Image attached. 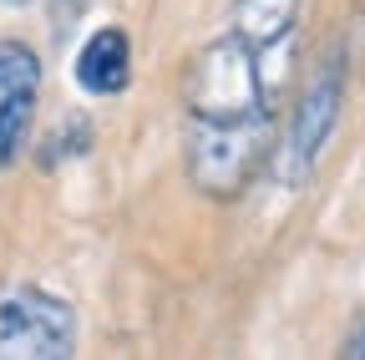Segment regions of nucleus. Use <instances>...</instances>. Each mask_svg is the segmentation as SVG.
<instances>
[{
	"label": "nucleus",
	"mask_w": 365,
	"mask_h": 360,
	"mask_svg": "<svg viewBox=\"0 0 365 360\" xmlns=\"http://www.w3.org/2000/svg\"><path fill=\"white\" fill-rule=\"evenodd\" d=\"M71 76L86 97L112 102L132 86V36L122 26H97L71 56Z\"/></svg>",
	"instance_id": "39448f33"
},
{
	"label": "nucleus",
	"mask_w": 365,
	"mask_h": 360,
	"mask_svg": "<svg viewBox=\"0 0 365 360\" xmlns=\"http://www.w3.org/2000/svg\"><path fill=\"white\" fill-rule=\"evenodd\" d=\"M41 51L21 36L0 41V173L16 168L31 148V127L41 112Z\"/></svg>",
	"instance_id": "20e7f679"
},
{
	"label": "nucleus",
	"mask_w": 365,
	"mask_h": 360,
	"mask_svg": "<svg viewBox=\"0 0 365 360\" xmlns=\"http://www.w3.org/2000/svg\"><path fill=\"white\" fill-rule=\"evenodd\" d=\"M46 148H51V153H46V163H56V158H81L86 148H91V127H86V117H76V122H61V132H56V138L51 143H46Z\"/></svg>",
	"instance_id": "423d86ee"
},
{
	"label": "nucleus",
	"mask_w": 365,
	"mask_h": 360,
	"mask_svg": "<svg viewBox=\"0 0 365 360\" xmlns=\"http://www.w3.org/2000/svg\"><path fill=\"white\" fill-rule=\"evenodd\" d=\"M304 0H234L182 71V173L213 198L234 203L269 173L274 138L289 112Z\"/></svg>",
	"instance_id": "f257e3e1"
},
{
	"label": "nucleus",
	"mask_w": 365,
	"mask_h": 360,
	"mask_svg": "<svg viewBox=\"0 0 365 360\" xmlns=\"http://www.w3.org/2000/svg\"><path fill=\"white\" fill-rule=\"evenodd\" d=\"M0 355H31V360L76 355V309L61 294L36 284L0 294Z\"/></svg>",
	"instance_id": "7ed1b4c3"
},
{
	"label": "nucleus",
	"mask_w": 365,
	"mask_h": 360,
	"mask_svg": "<svg viewBox=\"0 0 365 360\" xmlns=\"http://www.w3.org/2000/svg\"><path fill=\"white\" fill-rule=\"evenodd\" d=\"M340 355H345V360H365V320L350 325V335L340 340Z\"/></svg>",
	"instance_id": "0eeeda50"
},
{
	"label": "nucleus",
	"mask_w": 365,
	"mask_h": 360,
	"mask_svg": "<svg viewBox=\"0 0 365 360\" xmlns=\"http://www.w3.org/2000/svg\"><path fill=\"white\" fill-rule=\"evenodd\" d=\"M0 6H31V0H0Z\"/></svg>",
	"instance_id": "6e6552de"
},
{
	"label": "nucleus",
	"mask_w": 365,
	"mask_h": 360,
	"mask_svg": "<svg viewBox=\"0 0 365 360\" xmlns=\"http://www.w3.org/2000/svg\"><path fill=\"white\" fill-rule=\"evenodd\" d=\"M345 86H350V61H345V46H335L325 61H319L299 97L289 102L284 112V127L274 138V153H269V178L279 183L284 193H299L309 188V178L325 158L335 127H340V112H345Z\"/></svg>",
	"instance_id": "f03ea898"
}]
</instances>
